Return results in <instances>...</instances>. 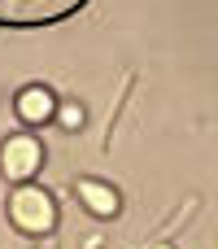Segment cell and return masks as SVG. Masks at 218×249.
Instances as JSON below:
<instances>
[{"label":"cell","mask_w":218,"mask_h":249,"mask_svg":"<svg viewBox=\"0 0 218 249\" xmlns=\"http://www.w3.org/2000/svg\"><path fill=\"white\" fill-rule=\"evenodd\" d=\"M4 214H9V223L22 236H48L57 228V201H52V193L44 184H31V179L13 184V193L4 201Z\"/></svg>","instance_id":"1"},{"label":"cell","mask_w":218,"mask_h":249,"mask_svg":"<svg viewBox=\"0 0 218 249\" xmlns=\"http://www.w3.org/2000/svg\"><path fill=\"white\" fill-rule=\"evenodd\" d=\"M39 166H44V144H39L35 131H13V136L0 140V175L4 179L26 184V179L39 175Z\"/></svg>","instance_id":"2"},{"label":"cell","mask_w":218,"mask_h":249,"mask_svg":"<svg viewBox=\"0 0 218 249\" xmlns=\"http://www.w3.org/2000/svg\"><path fill=\"white\" fill-rule=\"evenodd\" d=\"M87 0H0V26H52Z\"/></svg>","instance_id":"3"},{"label":"cell","mask_w":218,"mask_h":249,"mask_svg":"<svg viewBox=\"0 0 218 249\" xmlns=\"http://www.w3.org/2000/svg\"><path fill=\"white\" fill-rule=\"evenodd\" d=\"M13 114H17L26 127H44V123H52V118H57V96H52V88H44V83H26V88H17V96H13Z\"/></svg>","instance_id":"4"},{"label":"cell","mask_w":218,"mask_h":249,"mask_svg":"<svg viewBox=\"0 0 218 249\" xmlns=\"http://www.w3.org/2000/svg\"><path fill=\"white\" fill-rule=\"evenodd\" d=\"M74 197H79V206L92 214V219H118L122 214V193L114 188V184H105V179H79L74 184Z\"/></svg>","instance_id":"5"},{"label":"cell","mask_w":218,"mask_h":249,"mask_svg":"<svg viewBox=\"0 0 218 249\" xmlns=\"http://www.w3.org/2000/svg\"><path fill=\"white\" fill-rule=\"evenodd\" d=\"M61 131H83L87 127V114H83V105L79 101H57V118H52Z\"/></svg>","instance_id":"6"}]
</instances>
